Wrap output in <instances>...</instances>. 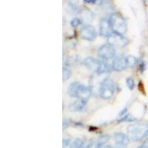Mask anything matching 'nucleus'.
Segmentation results:
<instances>
[{
	"label": "nucleus",
	"instance_id": "obj_14",
	"mask_svg": "<svg viewBox=\"0 0 148 148\" xmlns=\"http://www.w3.org/2000/svg\"><path fill=\"white\" fill-rule=\"evenodd\" d=\"M127 65L129 67H135L136 66L137 63H138V59H137L136 56H128L127 57Z\"/></svg>",
	"mask_w": 148,
	"mask_h": 148
},
{
	"label": "nucleus",
	"instance_id": "obj_23",
	"mask_svg": "<svg viewBox=\"0 0 148 148\" xmlns=\"http://www.w3.org/2000/svg\"><path fill=\"white\" fill-rule=\"evenodd\" d=\"M127 112V108H124L123 110H121L120 111V113H119V116L120 117V119L122 118V117H124L125 116H126Z\"/></svg>",
	"mask_w": 148,
	"mask_h": 148
},
{
	"label": "nucleus",
	"instance_id": "obj_4",
	"mask_svg": "<svg viewBox=\"0 0 148 148\" xmlns=\"http://www.w3.org/2000/svg\"><path fill=\"white\" fill-rule=\"evenodd\" d=\"M109 19L113 33L122 36L126 33L127 30V25L125 18L121 14L117 12L113 13L110 16Z\"/></svg>",
	"mask_w": 148,
	"mask_h": 148
},
{
	"label": "nucleus",
	"instance_id": "obj_22",
	"mask_svg": "<svg viewBox=\"0 0 148 148\" xmlns=\"http://www.w3.org/2000/svg\"><path fill=\"white\" fill-rule=\"evenodd\" d=\"M145 68H146V63H145V61H142L141 63H140V65H139V71L141 72V73L145 71Z\"/></svg>",
	"mask_w": 148,
	"mask_h": 148
},
{
	"label": "nucleus",
	"instance_id": "obj_29",
	"mask_svg": "<svg viewBox=\"0 0 148 148\" xmlns=\"http://www.w3.org/2000/svg\"><path fill=\"white\" fill-rule=\"evenodd\" d=\"M82 148H88V146H85V145H83L82 147Z\"/></svg>",
	"mask_w": 148,
	"mask_h": 148
},
{
	"label": "nucleus",
	"instance_id": "obj_7",
	"mask_svg": "<svg viewBox=\"0 0 148 148\" xmlns=\"http://www.w3.org/2000/svg\"><path fill=\"white\" fill-rule=\"evenodd\" d=\"M79 36L86 41H93L97 36V33L94 27L90 25H84L79 29Z\"/></svg>",
	"mask_w": 148,
	"mask_h": 148
},
{
	"label": "nucleus",
	"instance_id": "obj_26",
	"mask_svg": "<svg viewBox=\"0 0 148 148\" xmlns=\"http://www.w3.org/2000/svg\"><path fill=\"white\" fill-rule=\"evenodd\" d=\"M137 148H148V142H145V143L142 144V145L138 146Z\"/></svg>",
	"mask_w": 148,
	"mask_h": 148
},
{
	"label": "nucleus",
	"instance_id": "obj_25",
	"mask_svg": "<svg viewBox=\"0 0 148 148\" xmlns=\"http://www.w3.org/2000/svg\"><path fill=\"white\" fill-rule=\"evenodd\" d=\"M84 2L87 4H90V5H95V4H96V1H95V0H84Z\"/></svg>",
	"mask_w": 148,
	"mask_h": 148
},
{
	"label": "nucleus",
	"instance_id": "obj_16",
	"mask_svg": "<svg viewBox=\"0 0 148 148\" xmlns=\"http://www.w3.org/2000/svg\"><path fill=\"white\" fill-rule=\"evenodd\" d=\"M136 118H135L134 116H132L130 114H127L126 116H125L124 117L121 118L120 119L118 120L119 123L121 122H132V121H136Z\"/></svg>",
	"mask_w": 148,
	"mask_h": 148
},
{
	"label": "nucleus",
	"instance_id": "obj_10",
	"mask_svg": "<svg viewBox=\"0 0 148 148\" xmlns=\"http://www.w3.org/2000/svg\"><path fill=\"white\" fill-rule=\"evenodd\" d=\"M99 32L102 36L109 37L113 34L109 18H102L99 22Z\"/></svg>",
	"mask_w": 148,
	"mask_h": 148
},
{
	"label": "nucleus",
	"instance_id": "obj_11",
	"mask_svg": "<svg viewBox=\"0 0 148 148\" xmlns=\"http://www.w3.org/2000/svg\"><path fill=\"white\" fill-rule=\"evenodd\" d=\"M115 148H127L130 142L127 135L123 133H116L114 135Z\"/></svg>",
	"mask_w": 148,
	"mask_h": 148
},
{
	"label": "nucleus",
	"instance_id": "obj_21",
	"mask_svg": "<svg viewBox=\"0 0 148 148\" xmlns=\"http://www.w3.org/2000/svg\"><path fill=\"white\" fill-rule=\"evenodd\" d=\"M71 124V120L69 119H65L63 120V123H62L63 130L68 127V126H69Z\"/></svg>",
	"mask_w": 148,
	"mask_h": 148
},
{
	"label": "nucleus",
	"instance_id": "obj_6",
	"mask_svg": "<svg viewBox=\"0 0 148 148\" xmlns=\"http://www.w3.org/2000/svg\"><path fill=\"white\" fill-rule=\"evenodd\" d=\"M98 56L102 60L109 61L116 58V50L110 44L103 45L98 51Z\"/></svg>",
	"mask_w": 148,
	"mask_h": 148
},
{
	"label": "nucleus",
	"instance_id": "obj_20",
	"mask_svg": "<svg viewBox=\"0 0 148 148\" xmlns=\"http://www.w3.org/2000/svg\"><path fill=\"white\" fill-rule=\"evenodd\" d=\"M126 84L127 86V88H129L130 90H133V88H134L135 87L134 79L132 77H128L127 79H126Z\"/></svg>",
	"mask_w": 148,
	"mask_h": 148
},
{
	"label": "nucleus",
	"instance_id": "obj_13",
	"mask_svg": "<svg viewBox=\"0 0 148 148\" xmlns=\"http://www.w3.org/2000/svg\"><path fill=\"white\" fill-rule=\"evenodd\" d=\"M109 139V135H104L96 140L90 141V143L88 145V148H102L104 145H105Z\"/></svg>",
	"mask_w": 148,
	"mask_h": 148
},
{
	"label": "nucleus",
	"instance_id": "obj_5",
	"mask_svg": "<svg viewBox=\"0 0 148 148\" xmlns=\"http://www.w3.org/2000/svg\"><path fill=\"white\" fill-rule=\"evenodd\" d=\"M115 84L113 81L109 77H105L102 79L99 86V95L102 99H110L114 95Z\"/></svg>",
	"mask_w": 148,
	"mask_h": 148
},
{
	"label": "nucleus",
	"instance_id": "obj_18",
	"mask_svg": "<svg viewBox=\"0 0 148 148\" xmlns=\"http://www.w3.org/2000/svg\"><path fill=\"white\" fill-rule=\"evenodd\" d=\"M69 10H71L72 13H75V14H79L82 12V10L79 8L78 6H76V5H74L72 2H70L69 3V7H68Z\"/></svg>",
	"mask_w": 148,
	"mask_h": 148
},
{
	"label": "nucleus",
	"instance_id": "obj_1",
	"mask_svg": "<svg viewBox=\"0 0 148 148\" xmlns=\"http://www.w3.org/2000/svg\"><path fill=\"white\" fill-rule=\"evenodd\" d=\"M92 92V88L90 87L85 86L79 82L71 83L67 88V94L71 97L82 99L86 101L90 97Z\"/></svg>",
	"mask_w": 148,
	"mask_h": 148
},
{
	"label": "nucleus",
	"instance_id": "obj_8",
	"mask_svg": "<svg viewBox=\"0 0 148 148\" xmlns=\"http://www.w3.org/2000/svg\"><path fill=\"white\" fill-rule=\"evenodd\" d=\"M108 44L111 45L112 46H116L118 47H123L129 44V39L125 38V36H123L122 35H119V34H115L113 33L110 36L108 37Z\"/></svg>",
	"mask_w": 148,
	"mask_h": 148
},
{
	"label": "nucleus",
	"instance_id": "obj_15",
	"mask_svg": "<svg viewBox=\"0 0 148 148\" xmlns=\"http://www.w3.org/2000/svg\"><path fill=\"white\" fill-rule=\"evenodd\" d=\"M71 75H72V72L71 70L67 67H63L62 69V81L66 82L71 78Z\"/></svg>",
	"mask_w": 148,
	"mask_h": 148
},
{
	"label": "nucleus",
	"instance_id": "obj_28",
	"mask_svg": "<svg viewBox=\"0 0 148 148\" xmlns=\"http://www.w3.org/2000/svg\"><path fill=\"white\" fill-rule=\"evenodd\" d=\"M102 148H115V147H113L110 146V145H107V146L103 147Z\"/></svg>",
	"mask_w": 148,
	"mask_h": 148
},
{
	"label": "nucleus",
	"instance_id": "obj_27",
	"mask_svg": "<svg viewBox=\"0 0 148 148\" xmlns=\"http://www.w3.org/2000/svg\"><path fill=\"white\" fill-rule=\"evenodd\" d=\"M75 125H76V126H82L83 124L81 122H76L75 123Z\"/></svg>",
	"mask_w": 148,
	"mask_h": 148
},
{
	"label": "nucleus",
	"instance_id": "obj_2",
	"mask_svg": "<svg viewBox=\"0 0 148 148\" xmlns=\"http://www.w3.org/2000/svg\"><path fill=\"white\" fill-rule=\"evenodd\" d=\"M130 139L135 141H141L148 136V123L136 122L129 125L127 129Z\"/></svg>",
	"mask_w": 148,
	"mask_h": 148
},
{
	"label": "nucleus",
	"instance_id": "obj_9",
	"mask_svg": "<svg viewBox=\"0 0 148 148\" xmlns=\"http://www.w3.org/2000/svg\"><path fill=\"white\" fill-rule=\"evenodd\" d=\"M127 66V57H125V56L123 55H119L113 59L111 67L113 71L121 72L126 69Z\"/></svg>",
	"mask_w": 148,
	"mask_h": 148
},
{
	"label": "nucleus",
	"instance_id": "obj_24",
	"mask_svg": "<svg viewBox=\"0 0 148 148\" xmlns=\"http://www.w3.org/2000/svg\"><path fill=\"white\" fill-rule=\"evenodd\" d=\"M62 144H63V147H67L68 145H70V144H71V139H69V138H63Z\"/></svg>",
	"mask_w": 148,
	"mask_h": 148
},
{
	"label": "nucleus",
	"instance_id": "obj_19",
	"mask_svg": "<svg viewBox=\"0 0 148 148\" xmlns=\"http://www.w3.org/2000/svg\"><path fill=\"white\" fill-rule=\"evenodd\" d=\"M82 22H83V21L82 20L81 18H77V17H75V18H73L72 20L71 21V25L72 27H78L79 25H80L81 24H82Z\"/></svg>",
	"mask_w": 148,
	"mask_h": 148
},
{
	"label": "nucleus",
	"instance_id": "obj_12",
	"mask_svg": "<svg viewBox=\"0 0 148 148\" xmlns=\"http://www.w3.org/2000/svg\"><path fill=\"white\" fill-rule=\"evenodd\" d=\"M86 105H87L86 100L77 99V100L70 104L69 109L72 112H82L84 110H85Z\"/></svg>",
	"mask_w": 148,
	"mask_h": 148
},
{
	"label": "nucleus",
	"instance_id": "obj_3",
	"mask_svg": "<svg viewBox=\"0 0 148 148\" xmlns=\"http://www.w3.org/2000/svg\"><path fill=\"white\" fill-rule=\"evenodd\" d=\"M83 64L88 69L97 75L106 73L109 72L110 69H112V67H110L108 63L104 62L92 56H88L84 59V60L83 61Z\"/></svg>",
	"mask_w": 148,
	"mask_h": 148
},
{
	"label": "nucleus",
	"instance_id": "obj_17",
	"mask_svg": "<svg viewBox=\"0 0 148 148\" xmlns=\"http://www.w3.org/2000/svg\"><path fill=\"white\" fill-rule=\"evenodd\" d=\"M84 145V141L81 138H76L71 143L70 148H82Z\"/></svg>",
	"mask_w": 148,
	"mask_h": 148
}]
</instances>
